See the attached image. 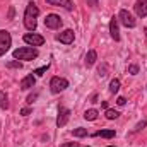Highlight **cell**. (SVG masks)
Segmentation results:
<instances>
[{"label": "cell", "instance_id": "cell-14", "mask_svg": "<svg viewBox=\"0 0 147 147\" xmlns=\"http://www.w3.org/2000/svg\"><path fill=\"white\" fill-rule=\"evenodd\" d=\"M116 135V132L115 130H108V128H105V130H98V132H94V137H103V139H113Z\"/></svg>", "mask_w": 147, "mask_h": 147}, {"label": "cell", "instance_id": "cell-19", "mask_svg": "<svg viewBox=\"0 0 147 147\" xmlns=\"http://www.w3.org/2000/svg\"><path fill=\"white\" fill-rule=\"evenodd\" d=\"M72 135H74V137H79V139H82V137H86V135H87V128H82V127H79V128H74Z\"/></svg>", "mask_w": 147, "mask_h": 147}, {"label": "cell", "instance_id": "cell-2", "mask_svg": "<svg viewBox=\"0 0 147 147\" xmlns=\"http://www.w3.org/2000/svg\"><path fill=\"white\" fill-rule=\"evenodd\" d=\"M12 55H14L16 60H26V62H29V60L38 58V50L33 48V46H22V48L14 50Z\"/></svg>", "mask_w": 147, "mask_h": 147}, {"label": "cell", "instance_id": "cell-21", "mask_svg": "<svg viewBox=\"0 0 147 147\" xmlns=\"http://www.w3.org/2000/svg\"><path fill=\"white\" fill-rule=\"evenodd\" d=\"M147 127V120H142V121H139L137 125H135V128L132 130V134H137V132H140V130H144Z\"/></svg>", "mask_w": 147, "mask_h": 147}, {"label": "cell", "instance_id": "cell-5", "mask_svg": "<svg viewBox=\"0 0 147 147\" xmlns=\"http://www.w3.org/2000/svg\"><path fill=\"white\" fill-rule=\"evenodd\" d=\"M118 21H120L125 28H135V24H137V21L134 19V16H132L127 9H121V10L118 12Z\"/></svg>", "mask_w": 147, "mask_h": 147}, {"label": "cell", "instance_id": "cell-17", "mask_svg": "<svg viewBox=\"0 0 147 147\" xmlns=\"http://www.w3.org/2000/svg\"><path fill=\"white\" fill-rule=\"evenodd\" d=\"M98 110H94V108H91V110H87L86 113H84V118L87 120V121H94L96 118H98Z\"/></svg>", "mask_w": 147, "mask_h": 147}, {"label": "cell", "instance_id": "cell-3", "mask_svg": "<svg viewBox=\"0 0 147 147\" xmlns=\"http://www.w3.org/2000/svg\"><path fill=\"white\" fill-rule=\"evenodd\" d=\"M67 87H69V80L67 79H63V77H51V80H50V91L53 94H60Z\"/></svg>", "mask_w": 147, "mask_h": 147}, {"label": "cell", "instance_id": "cell-32", "mask_svg": "<svg viewBox=\"0 0 147 147\" xmlns=\"http://www.w3.org/2000/svg\"><path fill=\"white\" fill-rule=\"evenodd\" d=\"M101 106H103V108H106V110H108V103H106V101H101Z\"/></svg>", "mask_w": 147, "mask_h": 147}, {"label": "cell", "instance_id": "cell-7", "mask_svg": "<svg viewBox=\"0 0 147 147\" xmlns=\"http://www.w3.org/2000/svg\"><path fill=\"white\" fill-rule=\"evenodd\" d=\"M45 26H46L48 29H58V28L62 26L60 16H57V14H48L46 19H45Z\"/></svg>", "mask_w": 147, "mask_h": 147}, {"label": "cell", "instance_id": "cell-13", "mask_svg": "<svg viewBox=\"0 0 147 147\" xmlns=\"http://www.w3.org/2000/svg\"><path fill=\"white\" fill-rule=\"evenodd\" d=\"M135 14L139 17H146L147 16V0H137L135 2Z\"/></svg>", "mask_w": 147, "mask_h": 147}, {"label": "cell", "instance_id": "cell-11", "mask_svg": "<svg viewBox=\"0 0 147 147\" xmlns=\"http://www.w3.org/2000/svg\"><path fill=\"white\" fill-rule=\"evenodd\" d=\"M34 84H36V77H34L33 74H29V75H26V77L21 80V89H22V91L33 89V87H34Z\"/></svg>", "mask_w": 147, "mask_h": 147}, {"label": "cell", "instance_id": "cell-8", "mask_svg": "<svg viewBox=\"0 0 147 147\" xmlns=\"http://www.w3.org/2000/svg\"><path fill=\"white\" fill-rule=\"evenodd\" d=\"M24 41L29 46H41L45 43V38L41 34H36V33H28V34H24Z\"/></svg>", "mask_w": 147, "mask_h": 147}, {"label": "cell", "instance_id": "cell-9", "mask_svg": "<svg viewBox=\"0 0 147 147\" xmlns=\"http://www.w3.org/2000/svg\"><path fill=\"white\" fill-rule=\"evenodd\" d=\"M74 38H75V34L72 29H65L60 34H57V41H60L63 45H70V43H74Z\"/></svg>", "mask_w": 147, "mask_h": 147}, {"label": "cell", "instance_id": "cell-26", "mask_svg": "<svg viewBox=\"0 0 147 147\" xmlns=\"http://www.w3.org/2000/svg\"><path fill=\"white\" fill-rule=\"evenodd\" d=\"M36 98H38L36 92H34V94H29V96H28V99H26V103H28V105H33V101H34Z\"/></svg>", "mask_w": 147, "mask_h": 147}, {"label": "cell", "instance_id": "cell-25", "mask_svg": "<svg viewBox=\"0 0 147 147\" xmlns=\"http://www.w3.org/2000/svg\"><path fill=\"white\" fill-rule=\"evenodd\" d=\"M128 74H132V75L139 74V65H128Z\"/></svg>", "mask_w": 147, "mask_h": 147}, {"label": "cell", "instance_id": "cell-35", "mask_svg": "<svg viewBox=\"0 0 147 147\" xmlns=\"http://www.w3.org/2000/svg\"><path fill=\"white\" fill-rule=\"evenodd\" d=\"M86 147H89V146H86Z\"/></svg>", "mask_w": 147, "mask_h": 147}, {"label": "cell", "instance_id": "cell-33", "mask_svg": "<svg viewBox=\"0 0 147 147\" xmlns=\"http://www.w3.org/2000/svg\"><path fill=\"white\" fill-rule=\"evenodd\" d=\"M144 33H146V39H147V28H144Z\"/></svg>", "mask_w": 147, "mask_h": 147}, {"label": "cell", "instance_id": "cell-34", "mask_svg": "<svg viewBox=\"0 0 147 147\" xmlns=\"http://www.w3.org/2000/svg\"><path fill=\"white\" fill-rule=\"evenodd\" d=\"M108 147H115V146H108Z\"/></svg>", "mask_w": 147, "mask_h": 147}, {"label": "cell", "instance_id": "cell-10", "mask_svg": "<svg viewBox=\"0 0 147 147\" xmlns=\"http://www.w3.org/2000/svg\"><path fill=\"white\" fill-rule=\"evenodd\" d=\"M110 34L115 41H120L121 39V36H120V28H118V17H115V16L111 17V21H110Z\"/></svg>", "mask_w": 147, "mask_h": 147}, {"label": "cell", "instance_id": "cell-4", "mask_svg": "<svg viewBox=\"0 0 147 147\" xmlns=\"http://www.w3.org/2000/svg\"><path fill=\"white\" fill-rule=\"evenodd\" d=\"M10 46H12V36H10V33L5 31V29H0V57L5 55L10 50Z\"/></svg>", "mask_w": 147, "mask_h": 147}, {"label": "cell", "instance_id": "cell-24", "mask_svg": "<svg viewBox=\"0 0 147 147\" xmlns=\"http://www.w3.org/2000/svg\"><path fill=\"white\" fill-rule=\"evenodd\" d=\"M106 72H108V65H106V63H103V65L98 69V75H99V77H105Z\"/></svg>", "mask_w": 147, "mask_h": 147}, {"label": "cell", "instance_id": "cell-15", "mask_svg": "<svg viewBox=\"0 0 147 147\" xmlns=\"http://www.w3.org/2000/svg\"><path fill=\"white\" fill-rule=\"evenodd\" d=\"M96 60H98V53L94 50L87 51V55H86V67H92L96 63Z\"/></svg>", "mask_w": 147, "mask_h": 147}, {"label": "cell", "instance_id": "cell-6", "mask_svg": "<svg viewBox=\"0 0 147 147\" xmlns=\"http://www.w3.org/2000/svg\"><path fill=\"white\" fill-rule=\"evenodd\" d=\"M69 118H70V110L65 108V106H60L58 108V116H57V127L58 128L65 127L67 121H69Z\"/></svg>", "mask_w": 147, "mask_h": 147}, {"label": "cell", "instance_id": "cell-22", "mask_svg": "<svg viewBox=\"0 0 147 147\" xmlns=\"http://www.w3.org/2000/svg\"><path fill=\"white\" fill-rule=\"evenodd\" d=\"M22 63L19 60H12V62H7V69H21Z\"/></svg>", "mask_w": 147, "mask_h": 147}, {"label": "cell", "instance_id": "cell-23", "mask_svg": "<svg viewBox=\"0 0 147 147\" xmlns=\"http://www.w3.org/2000/svg\"><path fill=\"white\" fill-rule=\"evenodd\" d=\"M48 69H50V65H45V67H39V69H36V70H34L33 74H34V75H38V77H41L43 74L48 70Z\"/></svg>", "mask_w": 147, "mask_h": 147}, {"label": "cell", "instance_id": "cell-29", "mask_svg": "<svg viewBox=\"0 0 147 147\" xmlns=\"http://www.w3.org/2000/svg\"><path fill=\"white\" fill-rule=\"evenodd\" d=\"M14 14H16V9H14V7H10V9H9V16H7V17H9V21H10V19H14Z\"/></svg>", "mask_w": 147, "mask_h": 147}, {"label": "cell", "instance_id": "cell-31", "mask_svg": "<svg viewBox=\"0 0 147 147\" xmlns=\"http://www.w3.org/2000/svg\"><path fill=\"white\" fill-rule=\"evenodd\" d=\"M87 5H89V7H92V9H94V7H96V5H98V0H87Z\"/></svg>", "mask_w": 147, "mask_h": 147}, {"label": "cell", "instance_id": "cell-20", "mask_svg": "<svg viewBox=\"0 0 147 147\" xmlns=\"http://www.w3.org/2000/svg\"><path fill=\"white\" fill-rule=\"evenodd\" d=\"M105 115H106V118H108V120H116V118L120 116V113H118L116 110H110V108L106 110V113H105Z\"/></svg>", "mask_w": 147, "mask_h": 147}, {"label": "cell", "instance_id": "cell-27", "mask_svg": "<svg viewBox=\"0 0 147 147\" xmlns=\"http://www.w3.org/2000/svg\"><path fill=\"white\" fill-rule=\"evenodd\" d=\"M31 108H29V106H26V108H22V110H21V115H22V116H28V115H31Z\"/></svg>", "mask_w": 147, "mask_h": 147}, {"label": "cell", "instance_id": "cell-30", "mask_svg": "<svg viewBox=\"0 0 147 147\" xmlns=\"http://www.w3.org/2000/svg\"><path fill=\"white\" fill-rule=\"evenodd\" d=\"M116 103H118V105H120V106H123V105H125V103H127V99H125V98H121V96H120V98H118V99H116Z\"/></svg>", "mask_w": 147, "mask_h": 147}, {"label": "cell", "instance_id": "cell-16", "mask_svg": "<svg viewBox=\"0 0 147 147\" xmlns=\"http://www.w3.org/2000/svg\"><path fill=\"white\" fill-rule=\"evenodd\" d=\"M0 108L9 110V96H7L5 91H0Z\"/></svg>", "mask_w": 147, "mask_h": 147}, {"label": "cell", "instance_id": "cell-28", "mask_svg": "<svg viewBox=\"0 0 147 147\" xmlns=\"http://www.w3.org/2000/svg\"><path fill=\"white\" fill-rule=\"evenodd\" d=\"M60 147H79L77 142H65V144H62Z\"/></svg>", "mask_w": 147, "mask_h": 147}, {"label": "cell", "instance_id": "cell-18", "mask_svg": "<svg viewBox=\"0 0 147 147\" xmlns=\"http://www.w3.org/2000/svg\"><path fill=\"white\" fill-rule=\"evenodd\" d=\"M118 91H120V80L118 79H113L110 82V92L111 94H116Z\"/></svg>", "mask_w": 147, "mask_h": 147}, {"label": "cell", "instance_id": "cell-12", "mask_svg": "<svg viewBox=\"0 0 147 147\" xmlns=\"http://www.w3.org/2000/svg\"><path fill=\"white\" fill-rule=\"evenodd\" d=\"M48 5H55V7H63L67 10H72L74 9V3L72 0H46Z\"/></svg>", "mask_w": 147, "mask_h": 147}, {"label": "cell", "instance_id": "cell-1", "mask_svg": "<svg viewBox=\"0 0 147 147\" xmlns=\"http://www.w3.org/2000/svg\"><path fill=\"white\" fill-rule=\"evenodd\" d=\"M39 16V9L36 7L34 2H29L26 5V10H24V26L28 31H34L38 26V21L36 17Z\"/></svg>", "mask_w": 147, "mask_h": 147}]
</instances>
